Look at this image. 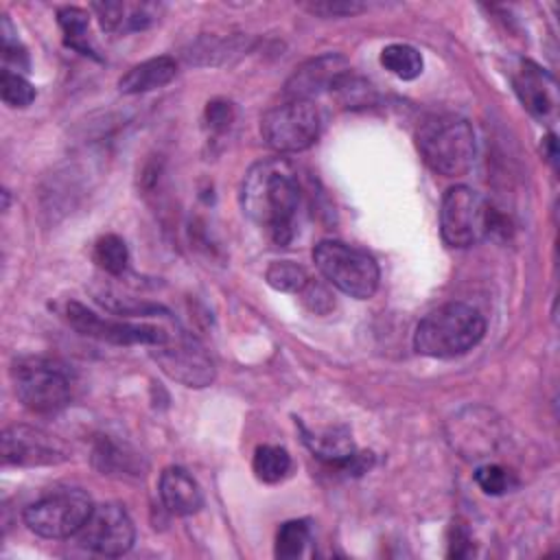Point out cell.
<instances>
[{"label":"cell","mask_w":560,"mask_h":560,"mask_svg":"<svg viewBox=\"0 0 560 560\" xmlns=\"http://www.w3.org/2000/svg\"><path fill=\"white\" fill-rule=\"evenodd\" d=\"M243 212L271 238L287 245L295 232L300 208V182L295 168L284 158H269L256 162L241 188Z\"/></svg>","instance_id":"6da1fadb"},{"label":"cell","mask_w":560,"mask_h":560,"mask_svg":"<svg viewBox=\"0 0 560 560\" xmlns=\"http://www.w3.org/2000/svg\"><path fill=\"white\" fill-rule=\"evenodd\" d=\"M486 332L483 315L464 302H448L427 313L416 332V352L433 359H453L472 350Z\"/></svg>","instance_id":"7a4b0ae2"},{"label":"cell","mask_w":560,"mask_h":560,"mask_svg":"<svg viewBox=\"0 0 560 560\" xmlns=\"http://www.w3.org/2000/svg\"><path fill=\"white\" fill-rule=\"evenodd\" d=\"M416 142L427 166L444 177L464 175L475 162V131L462 116H427L416 131Z\"/></svg>","instance_id":"3957f363"},{"label":"cell","mask_w":560,"mask_h":560,"mask_svg":"<svg viewBox=\"0 0 560 560\" xmlns=\"http://www.w3.org/2000/svg\"><path fill=\"white\" fill-rule=\"evenodd\" d=\"M313 260L319 273L350 298L368 300L378 289L381 271L376 260L365 249L326 238L315 245Z\"/></svg>","instance_id":"277c9868"},{"label":"cell","mask_w":560,"mask_h":560,"mask_svg":"<svg viewBox=\"0 0 560 560\" xmlns=\"http://www.w3.org/2000/svg\"><path fill=\"white\" fill-rule=\"evenodd\" d=\"M499 225L494 208L468 186H451L440 206V232L451 247H470L490 236Z\"/></svg>","instance_id":"5b68a950"},{"label":"cell","mask_w":560,"mask_h":560,"mask_svg":"<svg viewBox=\"0 0 560 560\" xmlns=\"http://www.w3.org/2000/svg\"><path fill=\"white\" fill-rule=\"evenodd\" d=\"M15 396L35 413H55L70 402L68 370L44 357H22L11 368Z\"/></svg>","instance_id":"8992f818"},{"label":"cell","mask_w":560,"mask_h":560,"mask_svg":"<svg viewBox=\"0 0 560 560\" xmlns=\"http://www.w3.org/2000/svg\"><path fill=\"white\" fill-rule=\"evenodd\" d=\"M92 508V499L85 490L57 488L24 510V523L42 538H70L79 534Z\"/></svg>","instance_id":"52a82bcc"},{"label":"cell","mask_w":560,"mask_h":560,"mask_svg":"<svg viewBox=\"0 0 560 560\" xmlns=\"http://www.w3.org/2000/svg\"><path fill=\"white\" fill-rule=\"evenodd\" d=\"M322 118L313 101L289 98L269 109L260 120L262 140L278 153H298L308 149L319 136Z\"/></svg>","instance_id":"ba28073f"},{"label":"cell","mask_w":560,"mask_h":560,"mask_svg":"<svg viewBox=\"0 0 560 560\" xmlns=\"http://www.w3.org/2000/svg\"><path fill=\"white\" fill-rule=\"evenodd\" d=\"M77 536L85 549L107 558H116L133 547L136 527L120 503H101L92 508L88 521Z\"/></svg>","instance_id":"9c48e42d"},{"label":"cell","mask_w":560,"mask_h":560,"mask_svg":"<svg viewBox=\"0 0 560 560\" xmlns=\"http://www.w3.org/2000/svg\"><path fill=\"white\" fill-rule=\"evenodd\" d=\"M66 319L81 335L109 341L116 346H133V343L162 346L168 341V332H164L160 326L131 324L122 319H105L94 311H90L88 306H83L81 302L66 304Z\"/></svg>","instance_id":"30bf717a"},{"label":"cell","mask_w":560,"mask_h":560,"mask_svg":"<svg viewBox=\"0 0 560 560\" xmlns=\"http://www.w3.org/2000/svg\"><path fill=\"white\" fill-rule=\"evenodd\" d=\"M153 359L162 368L164 374H168L173 381L186 385V387H206L214 381V365L208 357L206 348L188 337L179 335L175 341L168 337L166 343L155 346Z\"/></svg>","instance_id":"8fae6325"},{"label":"cell","mask_w":560,"mask_h":560,"mask_svg":"<svg viewBox=\"0 0 560 560\" xmlns=\"http://www.w3.org/2000/svg\"><path fill=\"white\" fill-rule=\"evenodd\" d=\"M0 455L4 464L13 466H52L68 457L52 435L28 424H13L2 431Z\"/></svg>","instance_id":"7c38bea8"},{"label":"cell","mask_w":560,"mask_h":560,"mask_svg":"<svg viewBox=\"0 0 560 560\" xmlns=\"http://www.w3.org/2000/svg\"><path fill=\"white\" fill-rule=\"evenodd\" d=\"M350 72V63L346 57L337 52H326L315 59H308L289 77L284 85V94L289 98L311 101L322 92H332L341 77Z\"/></svg>","instance_id":"4fadbf2b"},{"label":"cell","mask_w":560,"mask_h":560,"mask_svg":"<svg viewBox=\"0 0 560 560\" xmlns=\"http://www.w3.org/2000/svg\"><path fill=\"white\" fill-rule=\"evenodd\" d=\"M512 83L521 103L529 109L532 116L540 120H551L556 116V83L545 70H540L532 61H521V66L512 74Z\"/></svg>","instance_id":"5bb4252c"},{"label":"cell","mask_w":560,"mask_h":560,"mask_svg":"<svg viewBox=\"0 0 560 560\" xmlns=\"http://www.w3.org/2000/svg\"><path fill=\"white\" fill-rule=\"evenodd\" d=\"M164 508L175 516H190L201 510L203 492L192 475L179 466H168L160 475L158 483Z\"/></svg>","instance_id":"9a60e30c"},{"label":"cell","mask_w":560,"mask_h":560,"mask_svg":"<svg viewBox=\"0 0 560 560\" xmlns=\"http://www.w3.org/2000/svg\"><path fill=\"white\" fill-rule=\"evenodd\" d=\"M92 9L96 11L103 31L131 33L151 26L164 7L155 2H94Z\"/></svg>","instance_id":"2e32d148"},{"label":"cell","mask_w":560,"mask_h":560,"mask_svg":"<svg viewBox=\"0 0 560 560\" xmlns=\"http://www.w3.org/2000/svg\"><path fill=\"white\" fill-rule=\"evenodd\" d=\"M177 74V63L173 57L162 55L147 59L133 68H129L120 79H118V90L122 94H144L151 90H158L166 83H171Z\"/></svg>","instance_id":"e0dca14e"},{"label":"cell","mask_w":560,"mask_h":560,"mask_svg":"<svg viewBox=\"0 0 560 560\" xmlns=\"http://www.w3.org/2000/svg\"><path fill=\"white\" fill-rule=\"evenodd\" d=\"M302 435L306 446L324 462L330 464H339V466H350L359 459V455L354 453V444H352V435L346 427H328L324 431H315L311 433L304 424H302Z\"/></svg>","instance_id":"ac0fdd59"},{"label":"cell","mask_w":560,"mask_h":560,"mask_svg":"<svg viewBox=\"0 0 560 560\" xmlns=\"http://www.w3.org/2000/svg\"><path fill=\"white\" fill-rule=\"evenodd\" d=\"M252 468L256 472V477L265 483H278L282 481L289 470H291V455L287 453V448L282 446H273V444H262L256 448L254 459H252Z\"/></svg>","instance_id":"d6986e66"},{"label":"cell","mask_w":560,"mask_h":560,"mask_svg":"<svg viewBox=\"0 0 560 560\" xmlns=\"http://www.w3.org/2000/svg\"><path fill=\"white\" fill-rule=\"evenodd\" d=\"M381 63L394 77L411 81L422 72V55L409 44H389L381 50Z\"/></svg>","instance_id":"ffe728a7"},{"label":"cell","mask_w":560,"mask_h":560,"mask_svg":"<svg viewBox=\"0 0 560 560\" xmlns=\"http://www.w3.org/2000/svg\"><path fill=\"white\" fill-rule=\"evenodd\" d=\"M57 22L63 31V39L66 46L83 52V55H92V48L88 46V24H90V15L85 9L81 7H61L57 11Z\"/></svg>","instance_id":"44dd1931"},{"label":"cell","mask_w":560,"mask_h":560,"mask_svg":"<svg viewBox=\"0 0 560 560\" xmlns=\"http://www.w3.org/2000/svg\"><path fill=\"white\" fill-rule=\"evenodd\" d=\"M94 262L112 273V276H120L127 269L129 262V249L125 245V241L118 234H105L94 243Z\"/></svg>","instance_id":"7402d4cb"},{"label":"cell","mask_w":560,"mask_h":560,"mask_svg":"<svg viewBox=\"0 0 560 560\" xmlns=\"http://www.w3.org/2000/svg\"><path fill=\"white\" fill-rule=\"evenodd\" d=\"M265 280L276 291L300 293L311 278H308V273H306V269L302 265L291 262V260H276V262H271L267 267Z\"/></svg>","instance_id":"603a6c76"},{"label":"cell","mask_w":560,"mask_h":560,"mask_svg":"<svg viewBox=\"0 0 560 560\" xmlns=\"http://www.w3.org/2000/svg\"><path fill=\"white\" fill-rule=\"evenodd\" d=\"M311 540V527L306 521H287L276 534V558L291 560L302 556L304 547Z\"/></svg>","instance_id":"cb8c5ba5"},{"label":"cell","mask_w":560,"mask_h":560,"mask_svg":"<svg viewBox=\"0 0 560 560\" xmlns=\"http://www.w3.org/2000/svg\"><path fill=\"white\" fill-rule=\"evenodd\" d=\"M94 466L103 472V475H112V472H129L133 470V455H127L125 448H120L118 444H114L109 438H101L94 446Z\"/></svg>","instance_id":"d4e9b609"},{"label":"cell","mask_w":560,"mask_h":560,"mask_svg":"<svg viewBox=\"0 0 560 560\" xmlns=\"http://www.w3.org/2000/svg\"><path fill=\"white\" fill-rule=\"evenodd\" d=\"M0 94L9 107H28L35 101V88L26 77L13 70H4L0 74Z\"/></svg>","instance_id":"484cf974"},{"label":"cell","mask_w":560,"mask_h":560,"mask_svg":"<svg viewBox=\"0 0 560 560\" xmlns=\"http://www.w3.org/2000/svg\"><path fill=\"white\" fill-rule=\"evenodd\" d=\"M241 44H243L241 37H232V39H212V37L208 39V37H203V39L195 42L184 55L190 63H195L199 59V55H206L203 63H219V61L228 59L232 52H236L241 48Z\"/></svg>","instance_id":"4316f807"},{"label":"cell","mask_w":560,"mask_h":560,"mask_svg":"<svg viewBox=\"0 0 560 560\" xmlns=\"http://www.w3.org/2000/svg\"><path fill=\"white\" fill-rule=\"evenodd\" d=\"M475 481L486 494H492V497L505 494L512 488V475L499 464L479 466L475 470Z\"/></svg>","instance_id":"83f0119b"},{"label":"cell","mask_w":560,"mask_h":560,"mask_svg":"<svg viewBox=\"0 0 560 560\" xmlns=\"http://www.w3.org/2000/svg\"><path fill=\"white\" fill-rule=\"evenodd\" d=\"M306 9L311 13L324 15V18H337V15H354L361 13L365 9V4L357 2V0H324V2H311L306 4Z\"/></svg>","instance_id":"f1b7e54d"},{"label":"cell","mask_w":560,"mask_h":560,"mask_svg":"<svg viewBox=\"0 0 560 560\" xmlns=\"http://www.w3.org/2000/svg\"><path fill=\"white\" fill-rule=\"evenodd\" d=\"M234 120V107L228 101H210L206 107V125L210 131L221 133L225 131Z\"/></svg>","instance_id":"f546056e"},{"label":"cell","mask_w":560,"mask_h":560,"mask_svg":"<svg viewBox=\"0 0 560 560\" xmlns=\"http://www.w3.org/2000/svg\"><path fill=\"white\" fill-rule=\"evenodd\" d=\"M300 293H302L304 304H306L313 313H328V311L335 306V300H332V295L328 293V289H326L324 284L315 282V280H308Z\"/></svg>","instance_id":"4dcf8cb0"}]
</instances>
